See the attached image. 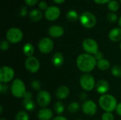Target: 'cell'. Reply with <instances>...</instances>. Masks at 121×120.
Instances as JSON below:
<instances>
[{
	"label": "cell",
	"mask_w": 121,
	"mask_h": 120,
	"mask_svg": "<svg viewBox=\"0 0 121 120\" xmlns=\"http://www.w3.org/2000/svg\"><path fill=\"white\" fill-rule=\"evenodd\" d=\"M76 64L79 71L84 74H89L96 68L97 60L94 55L83 53L77 57Z\"/></svg>",
	"instance_id": "cell-1"
},
{
	"label": "cell",
	"mask_w": 121,
	"mask_h": 120,
	"mask_svg": "<svg viewBox=\"0 0 121 120\" xmlns=\"http://www.w3.org/2000/svg\"><path fill=\"white\" fill-rule=\"evenodd\" d=\"M99 104L101 108L108 112H112L116 110L118 106L117 99L111 94H105L101 95L99 99Z\"/></svg>",
	"instance_id": "cell-2"
},
{
	"label": "cell",
	"mask_w": 121,
	"mask_h": 120,
	"mask_svg": "<svg viewBox=\"0 0 121 120\" xmlns=\"http://www.w3.org/2000/svg\"><path fill=\"white\" fill-rule=\"evenodd\" d=\"M11 91L13 97L16 98H23L26 93V88L24 82L21 79H16L12 81Z\"/></svg>",
	"instance_id": "cell-3"
},
{
	"label": "cell",
	"mask_w": 121,
	"mask_h": 120,
	"mask_svg": "<svg viewBox=\"0 0 121 120\" xmlns=\"http://www.w3.org/2000/svg\"><path fill=\"white\" fill-rule=\"evenodd\" d=\"M79 21L83 27H84L85 28L90 29L96 25L97 20L96 17L93 13L89 11H85L80 15Z\"/></svg>",
	"instance_id": "cell-4"
},
{
	"label": "cell",
	"mask_w": 121,
	"mask_h": 120,
	"mask_svg": "<svg viewBox=\"0 0 121 120\" xmlns=\"http://www.w3.org/2000/svg\"><path fill=\"white\" fill-rule=\"evenodd\" d=\"M79 84L82 88L85 91H91L96 87V81L94 77L90 74H84L79 79Z\"/></svg>",
	"instance_id": "cell-5"
},
{
	"label": "cell",
	"mask_w": 121,
	"mask_h": 120,
	"mask_svg": "<svg viewBox=\"0 0 121 120\" xmlns=\"http://www.w3.org/2000/svg\"><path fill=\"white\" fill-rule=\"evenodd\" d=\"M23 37V33L22 30L18 28H9L6 34V40L10 43L16 44L20 42Z\"/></svg>",
	"instance_id": "cell-6"
},
{
	"label": "cell",
	"mask_w": 121,
	"mask_h": 120,
	"mask_svg": "<svg viewBox=\"0 0 121 120\" xmlns=\"http://www.w3.org/2000/svg\"><path fill=\"white\" fill-rule=\"evenodd\" d=\"M15 72L12 67L4 66L0 69V81L1 83H8L14 78Z\"/></svg>",
	"instance_id": "cell-7"
},
{
	"label": "cell",
	"mask_w": 121,
	"mask_h": 120,
	"mask_svg": "<svg viewBox=\"0 0 121 120\" xmlns=\"http://www.w3.org/2000/svg\"><path fill=\"white\" fill-rule=\"evenodd\" d=\"M82 48L86 53L94 55L99 51V45L95 40L89 37L82 42Z\"/></svg>",
	"instance_id": "cell-8"
},
{
	"label": "cell",
	"mask_w": 121,
	"mask_h": 120,
	"mask_svg": "<svg viewBox=\"0 0 121 120\" xmlns=\"http://www.w3.org/2000/svg\"><path fill=\"white\" fill-rule=\"evenodd\" d=\"M39 51L45 54L50 53L54 48V42L50 37H43L38 42Z\"/></svg>",
	"instance_id": "cell-9"
},
{
	"label": "cell",
	"mask_w": 121,
	"mask_h": 120,
	"mask_svg": "<svg viewBox=\"0 0 121 120\" xmlns=\"http://www.w3.org/2000/svg\"><path fill=\"white\" fill-rule=\"evenodd\" d=\"M40 67V64L39 60L34 56L27 57L25 61V68L31 74L37 73Z\"/></svg>",
	"instance_id": "cell-10"
},
{
	"label": "cell",
	"mask_w": 121,
	"mask_h": 120,
	"mask_svg": "<svg viewBox=\"0 0 121 120\" xmlns=\"http://www.w3.org/2000/svg\"><path fill=\"white\" fill-rule=\"evenodd\" d=\"M36 102L38 105L45 108L48 106L51 102V95L48 91H40L36 97Z\"/></svg>",
	"instance_id": "cell-11"
},
{
	"label": "cell",
	"mask_w": 121,
	"mask_h": 120,
	"mask_svg": "<svg viewBox=\"0 0 121 120\" xmlns=\"http://www.w3.org/2000/svg\"><path fill=\"white\" fill-rule=\"evenodd\" d=\"M83 112L87 116H94L97 112V105L96 103L91 100L84 101L82 105Z\"/></svg>",
	"instance_id": "cell-12"
},
{
	"label": "cell",
	"mask_w": 121,
	"mask_h": 120,
	"mask_svg": "<svg viewBox=\"0 0 121 120\" xmlns=\"http://www.w3.org/2000/svg\"><path fill=\"white\" fill-rule=\"evenodd\" d=\"M60 9L57 6H48V8L45 11V17L49 21H54L60 17Z\"/></svg>",
	"instance_id": "cell-13"
},
{
	"label": "cell",
	"mask_w": 121,
	"mask_h": 120,
	"mask_svg": "<svg viewBox=\"0 0 121 120\" xmlns=\"http://www.w3.org/2000/svg\"><path fill=\"white\" fill-rule=\"evenodd\" d=\"M95 89L96 92L101 94V95L107 94V93L110 89L109 83L105 79H100L96 82Z\"/></svg>",
	"instance_id": "cell-14"
},
{
	"label": "cell",
	"mask_w": 121,
	"mask_h": 120,
	"mask_svg": "<svg viewBox=\"0 0 121 120\" xmlns=\"http://www.w3.org/2000/svg\"><path fill=\"white\" fill-rule=\"evenodd\" d=\"M64 28L60 25H52L48 29V34L50 37L54 38H58L64 35Z\"/></svg>",
	"instance_id": "cell-15"
},
{
	"label": "cell",
	"mask_w": 121,
	"mask_h": 120,
	"mask_svg": "<svg viewBox=\"0 0 121 120\" xmlns=\"http://www.w3.org/2000/svg\"><path fill=\"white\" fill-rule=\"evenodd\" d=\"M69 88L67 86H59L55 92L56 98L59 100H65L69 95Z\"/></svg>",
	"instance_id": "cell-16"
},
{
	"label": "cell",
	"mask_w": 121,
	"mask_h": 120,
	"mask_svg": "<svg viewBox=\"0 0 121 120\" xmlns=\"http://www.w3.org/2000/svg\"><path fill=\"white\" fill-rule=\"evenodd\" d=\"M37 117L39 120H51L53 117V112L49 108H42L38 111Z\"/></svg>",
	"instance_id": "cell-17"
},
{
	"label": "cell",
	"mask_w": 121,
	"mask_h": 120,
	"mask_svg": "<svg viewBox=\"0 0 121 120\" xmlns=\"http://www.w3.org/2000/svg\"><path fill=\"white\" fill-rule=\"evenodd\" d=\"M64 62H65V59L62 53H61L60 52H57L53 54L52 57V63L55 67L57 68L61 67L63 65Z\"/></svg>",
	"instance_id": "cell-18"
},
{
	"label": "cell",
	"mask_w": 121,
	"mask_h": 120,
	"mask_svg": "<svg viewBox=\"0 0 121 120\" xmlns=\"http://www.w3.org/2000/svg\"><path fill=\"white\" fill-rule=\"evenodd\" d=\"M108 37L112 42H121V28H114L108 33Z\"/></svg>",
	"instance_id": "cell-19"
},
{
	"label": "cell",
	"mask_w": 121,
	"mask_h": 120,
	"mask_svg": "<svg viewBox=\"0 0 121 120\" xmlns=\"http://www.w3.org/2000/svg\"><path fill=\"white\" fill-rule=\"evenodd\" d=\"M22 105L25 110L28 112H33L35 109V103L32 98H23Z\"/></svg>",
	"instance_id": "cell-20"
},
{
	"label": "cell",
	"mask_w": 121,
	"mask_h": 120,
	"mask_svg": "<svg viewBox=\"0 0 121 120\" xmlns=\"http://www.w3.org/2000/svg\"><path fill=\"white\" fill-rule=\"evenodd\" d=\"M43 13L39 9H33L29 13V18L33 22H38L41 20Z\"/></svg>",
	"instance_id": "cell-21"
},
{
	"label": "cell",
	"mask_w": 121,
	"mask_h": 120,
	"mask_svg": "<svg viewBox=\"0 0 121 120\" xmlns=\"http://www.w3.org/2000/svg\"><path fill=\"white\" fill-rule=\"evenodd\" d=\"M23 52L28 57H32L35 52L34 46L31 43H29V42L26 43L23 47Z\"/></svg>",
	"instance_id": "cell-22"
},
{
	"label": "cell",
	"mask_w": 121,
	"mask_h": 120,
	"mask_svg": "<svg viewBox=\"0 0 121 120\" xmlns=\"http://www.w3.org/2000/svg\"><path fill=\"white\" fill-rule=\"evenodd\" d=\"M96 66L99 70L101 71H106L108 69H110L111 67V63L110 62L106 59H102L101 60L97 61V64H96Z\"/></svg>",
	"instance_id": "cell-23"
},
{
	"label": "cell",
	"mask_w": 121,
	"mask_h": 120,
	"mask_svg": "<svg viewBox=\"0 0 121 120\" xmlns=\"http://www.w3.org/2000/svg\"><path fill=\"white\" fill-rule=\"evenodd\" d=\"M53 109H54V111L56 114H57L58 115H61L65 112V105L63 104L62 102L57 101L55 103V105L53 106Z\"/></svg>",
	"instance_id": "cell-24"
},
{
	"label": "cell",
	"mask_w": 121,
	"mask_h": 120,
	"mask_svg": "<svg viewBox=\"0 0 121 120\" xmlns=\"http://www.w3.org/2000/svg\"><path fill=\"white\" fill-rule=\"evenodd\" d=\"M79 109H80V105L77 101L71 102L67 106V110L71 114H74V113L77 112L79 110Z\"/></svg>",
	"instance_id": "cell-25"
},
{
	"label": "cell",
	"mask_w": 121,
	"mask_h": 120,
	"mask_svg": "<svg viewBox=\"0 0 121 120\" xmlns=\"http://www.w3.org/2000/svg\"><path fill=\"white\" fill-rule=\"evenodd\" d=\"M66 18L68 21L73 22V21H76L78 19H79V14L77 13V12L74 10H69L67 14H66Z\"/></svg>",
	"instance_id": "cell-26"
},
{
	"label": "cell",
	"mask_w": 121,
	"mask_h": 120,
	"mask_svg": "<svg viewBox=\"0 0 121 120\" xmlns=\"http://www.w3.org/2000/svg\"><path fill=\"white\" fill-rule=\"evenodd\" d=\"M15 120H30V117L26 111L21 110L16 113Z\"/></svg>",
	"instance_id": "cell-27"
},
{
	"label": "cell",
	"mask_w": 121,
	"mask_h": 120,
	"mask_svg": "<svg viewBox=\"0 0 121 120\" xmlns=\"http://www.w3.org/2000/svg\"><path fill=\"white\" fill-rule=\"evenodd\" d=\"M120 8L119 3L116 0H111L108 3V8L111 12H116Z\"/></svg>",
	"instance_id": "cell-28"
},
{
	"label": "cell",
	"mask_w": 121,
	"mask_h": 120,
	"mask_svg": "<svg viewBox=\"0 0 121 120\" xmlns=\"http://www.w3.org/2000/svg\"><path fill=\"white\" fill-rule=\"evenodd\" d=\"M111 74L116 78H121V66L115 65L111 68Z\"/></svg>",
	"instance_id": "cell-29"
},
{
	"label": "cell",
	"mask_w": 121,
	"mask_h": 120,
	"mask_svg": "<svg viewBox=\"0 0 121 120\" xmlns=\"http://www.w3.org/2000/svg\"><path fill=\"white\" fill-rule=\"evenodd\" d=\"M106 18H107V20L110 23H115L118 20V16L114 12H111V13H108Z\"/></svg>",
	"instance_id": "cell-30"
},
{
	"label": "cell",
	"mask_w": 121,
	"mask_h": 120,
	"mask_svg": "<svg viewBox=\"0 0 121 120\" xmlns=\"http://www.w3.org/2000/svg\"><path fill=\"white\" fill-rule=\"evenodd\" d=\"M31 88L36 91H39L41 88V83L38 80H33L31 82Z\"/></svg>",
	"instance_id": "cell-31"
},
{
	"label": "cell",
	"mask_w": 121,
	"mask_h": 120,
	"mask_svg": "<svg viewBox=\"0 0 121 120\" xmlns=\"http://www.w3.org/2000/svg\"><path fill=\"white\" fill-rule=\"evenodd\" d=\"M115 117L112 112H105L102 116H101V120H114Z\"/></svg>",
	"instance_id": "cell-32"
},
{
	"label": "cell",
	"mask_w": 121,
	"mask_h": 120,
	"mask_svg": "<svg viewBox=\"0 0 121 120\" xmlns=\"http://www.w3.org/2000/svg\"><path fill=\"white\" fill-rule=\"evenodd\" d=\"M9 42L8 40H2L0 43V48L2 51H6L9 48Z\"/></svg>",
	"instance_id": "cell-33"
},
{
	"label": "cell",
	"mask_w": 121,
	"mask_h": 120,
	"mask_svg": "<svg viewBox=\"0 0 121 120\" xmlns=\"http://www.w3.org/2000/svg\"><path fill=\"white\" fill-rule=\"evenodd\" d=\"M9 90V86L6 83H1L0 84V93L2 94H6Z\"/></svg>",
	"instance_id": "cell-34"
},
{
	"label": "cell",
	"mask_w": 121,
	"mask_h": 120,
	"mask_svg": "<svg viewBox=\"0 0 121 120\" xmlns=\"http://www.w3.org/2000/svg\"><path fill=\"white\" fill-rule=\"evenodd\" d=\"M38 7H39V8H40V10H42V11H45V10L48 8V4H47L45 1H40V2L38 3Z\"/></svg>",
	"instance_id": "cell-35"
},
{
	"label": "cell",
	"mask_w": 121,
	"mask_h": 120,
	"mask_svg": "<svg viewBox=\"0 0 121 120\" xmlns=\"http://www.w3.org/2000/svg\"><path fill=\"white\" fill-rule=\"evenodd\" d=\"M94 57H95V59H96L97 61H99V60H101V59H104V54H103L101 51L99 50V51L94 55Z\"/></svg>",
	"instance_id": "cell-36"
},
{
	"label": "cell",
	"mask_w": 121,
	"mask_h": 120,
	"mask_svg": "<svg viewBox=\"0 0 121 120\" xmlns=\"http://www.w3.org/2000/svg\"><path fill=\"white\" fill-rule=\"evenodd\" d=\"M26 4L29 6H35L36 4L38 3L39 0H24Z\"/></svg>",
	"instance_id": "cell-37"
},
{
	"label": "cell",
	"mask_w": 121,
	"mask_h": 120,
	"mask_svg": "<svg viewBox=\"0 0 121 120\" xmlns=\"http://www.w3.org/2000/svg\"><path fill=\"white\" fill-rule=\"evenodd\" d=\"M27 13H28L27 8H26V6L21 7V11H20V16H21V17H25V16L27 15Z\"/></svg>",
	"instance_id": "cell-38"
},
{
	"label": "cell",
	"mask_w": 121,
	"mask_h": 120,
	"mask_svg": "<svg viewBox=\"0 0 121 120\" xmlns=\"http://www.w3.org/2000/svg\"><path fill=\"white\" fill-rule=\"evenodd\" d=\"M79 98H80V100H82V101H86V100H87L86 99H87V95H86V93H85V92H82V93H81L80 94H79Z\"/></svg>",
	"instance_id": "cell-39"
},
{
	"label": "cell",
	"mask_w": 121,
	"mask_h": 120,
	"mask_svg": "<svg viewBox=\"0 0 121 120\" xmlns=\"http://www.w3.org/2000/svg\"><path fill=\"white\" fill-rule=\"evenodd\" d=\"M94 1L95 3L98 4H108L111 0H94Z\"/></svg>",
	"instance_id": "cell-40"
},
{
	"label": "cell",
	"mask_w": 121,
	"mask_h": 120,
	"mask_svg": "<svg viewBox=\"0 0 121 120\" xmlns=\"http://www.w3.org/2000/svg\"><path fill=\"white\" fill-rule=\"evenodd\" d=\"M116 113H117L119 116H121V103L118 104V106H117V108H116Z\"/></svg>",
	"instance_id": "cell-41"
},
{
	"label": "cell",
	"mask_w": 121,
	"mask_h": 120,
	"mask_svg": "<svg viewBox=\"0 0 121 120\" xmlns=\"http://www.w3.org/2000/svg\"><path fill=\"white\" fill-rule=\"evenodd\" d=\"M52 120H68L65 117L62 116V115H58L55 117H54Z\"/></svg>",
	"instance_id": "cell-42"
},
{
	"label": "cell",
	"mask_w": 121,
	"mask_h": 120,
	"mask_svg": "<svg viewBox=\"0 0 121 120\" xmlns=\"http://www.w3.org/2000/svg\"><path fill=\"white\" fill-rule=\"evenodd\" d=\"M33 98V95L29 91H27L26 93L25 94L24 97H23V98Z\"/></svg>",
	"instance_id": "cell-43"
},
{
	"label": "cell",
	"mask_w": 121,
	"mask_h": 120,
	"mask_svg": "<svg viewBox=\"0 0 121 120\" xmlns=\"http://www.w3.org/2000/svg\"><path fill=\"white\" fill-rule=\"evenodd\" d=\"M55 4H63L65 1V0H52Z\"/></svg>",
	"instance_id": "cell-44"
},
{
	"label": "cell",
	"mask_w": 121,
	"mask_h": 120,
	"mask_svg": "<svg viewBox=\"0 0 121 120\" xmlns=\"http://www.w3.org/2000/svg\"><path fill=\"white\" fill-rule=\"evenodd\" d=\"M118 24H119L120 27L121 28V16L120 17V18H119V21H118Z\"/></svg>",
	"instance_id": "cell-45"
},
{
	"label": "cell",
	"mask_w": 121,
	"mask_h": 120,
	"mask_svg": "<svg viewBox=\"0 0 121 120\" xmlns=\"http://www.w3.org/2000/svg\"><path fill=\"white\" fill-rule=\"evenodd\" d=\"M0 110H1V111H0V113L2 114V112H3V108H2V106L0 107Z\"/></svg>",
	"instance_id": "cell-46"
},
{
	"label": "cell",
	"mask_w": 121,
	"mask_h": 120,
	"mask_svg": "<svg viewBox=\"0 0 121 120\" xmlns=\"http://www.w3.org/2000/svg\"><path fill=\"white\" fill-rule=\"evenodd\" d=\"M0 120H5L4 118H1V119H0Z\"/></svg>",
	"instance_id": "cell-47"
},
{
	"label": "cell",
	"mask_w": 121,
	"mask_h": 120,
	"mask_svg": "<svg viewBox=\"0 0 121 120\" xmlns=\"http://www.w3.org/2000/svg\"><path fill=\"white\" fill-rule=\"evenodd\" d=\"M120 49H121V43H120Z\"/></svg>",
	"instance_id": "cell-48"
},
{
	"label": "cell",
	"mask_w": 121,
	"mask_h": 120,
	"mask_svg": "<svg viewBox=\"0 0 121 120\" xmlns=\"http://www.w3.org/2000/svg\"><path fill=\"white\" fill-rule=\"evenodd\" d=\"M120 2H121V0H120Z\"/></svg>",
	"instance_id": "cell-49"
},
{
	"label": "cell",
	"mask_w": 121,
	"mask_h": 120,
	"mask_svg": "<svg viewBox=\"0 0 121 120\" xmlns=\"http://www.w3.org/2000/svg\"></svg>",
	"instance_id": "cell-50"
}]
</instances>
